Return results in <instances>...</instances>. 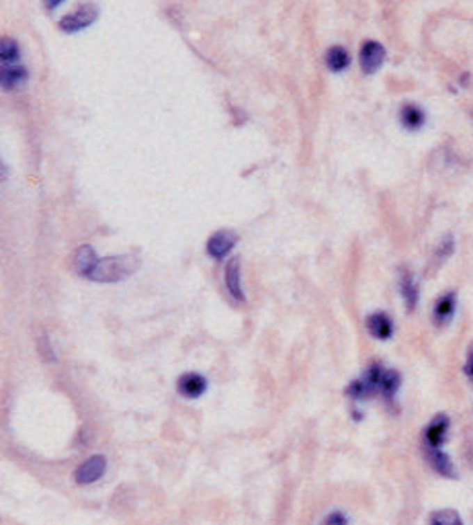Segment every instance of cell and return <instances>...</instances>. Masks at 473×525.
<instances>
[{"mask_svg":"<svg viewBox=\"0 0 473 525\" xmlns=\"http://www.w3.org/2000/svg\"><path fill=\"white\" fill-rule=\"evenodd\" d=\"M45 2V8H49V10H54V8H58L64 0H43Z\"/></svg>","mask_w":473,"mask_h":525,"instance_id":"cell-23","label":"cell"},{"mask_svg":"<svg viewBox=\"0 0 473 525\" xmlns=\"http://www.w3.org/2000/svg\"><path fill=\"white\" fill-rule=\"evenodd\" d=\"M97 17H99V8H97L95 4L84 2V4H80V6L76 8V13H72V15H66V17L60 21V29H62V31H66V33L80 31V29H84V27L93 25V23L97 21Z\"/></svg>","mask_w":473,"mask_h":525,"instance_id":"cell-2","label":"cell"},{"mask_svg":"<svg viewBox=\"0 0 473 525\" xmlns=\"http://www.w3.org/2000/svg\"><path fill=\"white\" fill-rule=\"evenodd\" d=\"M359 62L364 75H375L385 62V47L379 41H364L359 52Z\"/></svg>","mask_w":473,"mask_h":525,"instance_id":"cell-3","label":"cell"},{"mask_svg":"<svg viewBox=\"0 0 473 525\" xmlns=\"http://www.w3.org/2000/svg\"><path fill=\"white\" fill-rule=\"evenodd\" d=\"M105 470H107L105 455H93V457H88L86 462H82L78 466L74 478H76L78 485H93V483H97L103 476Z\"/></svg>","mask_w":473,"mask_h":525,"instance_id":"cell-4","label":"cell"},{"mask_svg":"<svg viewBox=\"0 0 473 525\" xmlns=\"http://www.w3.org/2000/svg\"><path fill=\"white\" fill-rule=\"evenodd\" d=\"M236 244V236L230 230H219L216 234H211V238L207 240V253L214 259H223Z\"/></svg>","mask_w":473,"mask_h":525,"instance_id":"cell-6","label":"cell"},{"mask_svg":"<svg viewBox=\"0 0 473 525\" xmlns=\"http://www.w3.org/2000/svg\"><path fill=\"white\" fill-rule=\"evenodd\" d=\"M351 64V54L342 45H334L326 52V66L332 72H342Z\"/></svg>","mask_w":473,"mask_h":525,"instance_id":"cell-15","label":"cell"},{"mask_svg":"<svg viewBox=\"0 0 473 525\" xmlns=\"http://www.w3.org/2000/svg\"><path fill=\"white\" fill-rule=\"evenodd\" d=\"M465 374L470 375L473 379V345L470 347V351H467V363H465Z\"/></svg>","mask_w":473,"mask_h":525,"instance_id":"cell-22","label":"cell"},{"mask_svg":"<svg viewBox=\"0 0 473 525\" xmlns=\"http://www.w3.org/2000/svg\"><path fill=\"white\" fill-rule=\"evenodd\" d=\"M424 121H426V115H424V111L418 105L408 103V105H403L400 109V123L406 130H410V132L420 130L424 125Z\"/></svg>","mask_w":473,"mask_h":525,"instance_id":"cell-13","label":"cell"},{"mask_svg":"<svg viewBox=\"0 0 473 525\" xmlns=\"http://www.w3.org/2000/svg\"><path fill=\"white\" fill-rule=\"evenodd\" d=\"M19 45H17V41L10 38H4L2 39V43H0V58H2V64L6 66V64H15L17 60H19Z\"/></svg>","mask_w":473,"mask_h":525,"instance_id":"cell-19","label":"cell"},{"mask_svg":"<svg viewBox=\"0 0 473 525\" xmlns=\"http://www.w3.org/2000/svg\"><path fill=\"white\" fill-rule=\"evenodd\" d=\"M453 251H455V240H453V236H444V240L440 242V246H438L437 251L438 261H444L447 257H451Z\"/></svg>","mask_w":473,"mask_h":525,"instance_id":"cell-20","label":"cell"},{"mask_svg":"<svg viewBox=\"0 0 473 525\" xmlns=\"http://www.w3.org/2000/svg\"><path fill=\"white\" fill-rule=\"evenodd\" d=\"M400 384H401V375L396 372V370H387L385 368V372H383V377H381V396L387 400V402H392L394 398H396V392L400 390Z\"/></svg>","mask_w":473,"mask_h":525,"instance_id":"cell-16","label":"cell"},{"mask_svg":"<svg viewBox=\"0 0 473 525\" xmlns=\"http://www.w3.org/2000/svg\"><path fill=\"white\" fill-rule=\"evenodd\" d=\"M455 310H457V294L455 292H447L442 294L440 298L435 304V310H433V320L437 327H447L453 316H455Z\"/></svg>","mask_w":473,"mask_h":525,"instance_id":"cell-5","label":"cell"},{"mask_svg":"<svg viewBox=\"0 0 473 525\" xmlns=\"http://www.w3.org/2000/svg\"><path fill=\"white\" fill-rule=\"evenodd\" d=\"M348 524V519H346V515L342 513V511H332V513H328L326 517H324V522L322 525H346Z\"/></svg>","mask_w":473,"mask_h":525,"instance_id":"cell-21","label":"cell"},{"mask_svg":"<svg viewBox=\"0 0 473 525\" xmlns=\"http://www.w3.org/2000/svg\"><path fill=\"white\" fill-rule=\"evenodd\" d=\"M97 262H99V259H97L93 246L82 244V246L76 249V253H74V267H76V271H78L80 275L88 277V275L93 273V269L97 267Z\"/></svg>","mask_w":473,"mask_h":525,"instance_id":"cell-11","label":"cell"},{"mask_svg":"<svg viewBox=\"0 0 473 525\" xmlns=\"http://www.w3.org/2000/svg\"><path fill=\"white\" fill-rule=\"evenodd\" d=\"M140 261L134 255H117V257H107L97 262L88 279L99 281V283H117L127 279L134 271H138Z\"/></svg>","mask_w":473,"mask_h":525,"instance_id":"cell-1","label":"cell"},{"mask_svg":"<svg viewBox=\"0 0 473 525\" xmlns=\"http://www.w3.org/2000/svg\"><path fill=\"white\" fill-rule=\"evenodd\" d=\"M449 416L447 414H437L433 421H431V425L426 427V433H424V437H426V446L428 448H435L438 450L442 444H444V439H447V433H449Z\"/></svg>","mask_w":473,"mask_h":525,"instance_id":"cell-8","label":"cell"},{"mask_svg":"<svg viewBox=\"0 0 473 525\" xmlns=\"http://www.w3.org/2000/svg\"><path fill=\"white\" fill-rule=\"evenodd\" d=\"M428 462H431V466L435 468V472H438L440 476H444V478H457V470H455L451 457L440 450V448H438V450L428 448Z\"/></svg>","mask_w":473,"mask_h":525,"instance_id":"cell-12","label":"cell"},{"mask_svg":"<svg viewBox=\"0 0 473 525\" xmlns=\"http://www.w3.org/2000/svg\"><path fill=\"white\" fill-rule=\"evenodd\" d=\"M428 525H463L459 513L455 509H440L437 513L431 515Z\"/></svg>","mask_w":473,"mask_h":525,"instance_id":"cell-18","label":"cell"},{"mask_svg":"<svg viewBox=\"0 0 473 525\" xmlns=\"http://www.w3.org/2000/svg\"><path fill=\"white\" fill-rule=\"evenodd\" d=\"M179 392H181L184 398H199L205 390H207V382L201 374H182L179 377V384H177Z\"/></svg>","mask_w":473,"mask_h":525,"instance_id":"cell-9","label":"cell"},{"mask_svg":"<svg viewBox=\"0 0 473 525\" xmlns=\"http://www.w3.org/2000/svg\"><path fill=\"white\" fill-rule=\"evenodd\" d=\"M225 288L232 294V298L238 301H244V292H242V281H240V261L232 259L225 265Z\"/></svg>","mask_w":473,"mask_h":525,"instance_id":"cell-10","label":"cell"},{"mask_svg":"<svg viewBox=\"0 0 473 525\" xmlns=\"http://www.w3.org/2000/svg\"><path fill=\"white\" fill-rule=\"evenodd\" d=\"M400 294L403 301H406V308H408V312H414V308H416V304H418V285H416V281H414V277L408 273V271H403L400 277Z\"/></svg>","mask_w":473,"mask_h":525,"instance_id":"cell-14","label":"cell"},{"mask_svg":"<svg viewBox=\"0 0 473 525\" xmlns=\"http://www.w3.org/2000/svg\"><path fill=\"white\" fill-rule=\"evenodd\" d=\"M367 331L371 333V337L379 338V340H387L394 335V322L385 312H373L367 318Z\"/></svg>","mask_w":473,"mask_h":525,"instance_id":"cell-7","label":"cell"},{"mask_svg":"<svg viewBox=\"0 0 473 525\" xmlns=\"http://www.w3.org/2000/svg\"><path fill=\"white\" fill-rule=\"evenodd\" d=\"M25 80H27L25 68H6V70L2 72V88H4V91L17 88V86L23 84Z\"/></svg>","mask_w":473,"mask_h":525,"instance_id":"cell-17","label":"cell"}]
</instances>
